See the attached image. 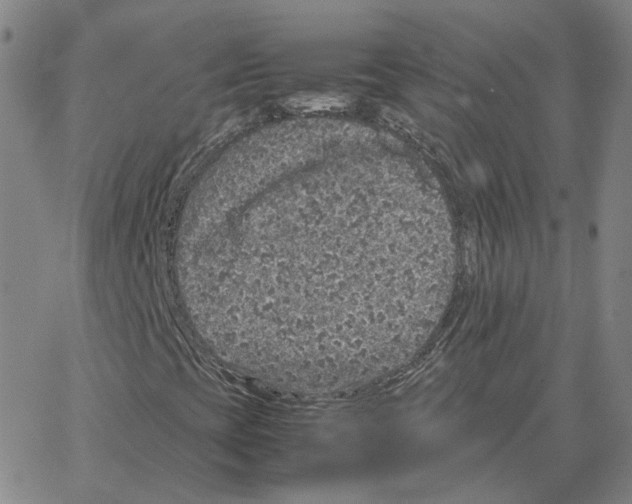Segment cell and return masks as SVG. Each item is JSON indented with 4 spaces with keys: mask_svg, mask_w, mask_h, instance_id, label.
<instances>
[{
    "mask_svg": "<svg viewBox=\"0 0 632 504\" xmlns=\"http://www.w3.org/2000/svg\"><path fill=\"white\" fill-rule=\"evenodd\" d=\"M405 234L339 225L300 230L243 217L185 244L202 332L232 356L269 368L330 371L394 342L418 299Z\"/></svg>",
    "mask_w": 632,
    "mask_h": 504,
    "instance_id": "cell-1",
    "label": "cell"
},
{
    "mask_svg": "<svg viewBox=\"0 0 632 504\" xmlns=\"http://www.w3.org/2000/svg\"><path fill=\"white\" fill-rule=\"evenodd\" d=\"M350 103V97L337 93H300L282 101L285 108L301 113L342 110Z\"/></svg>",
    "mask_w": 632,
    "mask_h": 504,
    "instance_id": "cell-2",
    "label": "cell"
}]
</instances>
